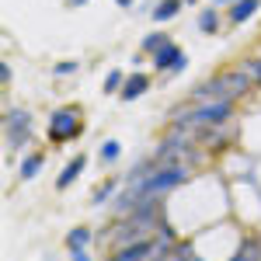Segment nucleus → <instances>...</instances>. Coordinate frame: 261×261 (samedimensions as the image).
<instances>
[{
	"label": "nucleus",
	"mask_w": 261,
	"mask_h": 261,
	"mask_svg": "<svg viewBox=\"0 0 261 261\" xmlns=\"http://www.w3.org/2000/svg\"><path fill=\"white\" fill-rule=\"evenodd\" d=\"M185 181H188V167H185V161H174V164H161L150 178L140 181V185H133V188H140L143 195H157V199H161V195L174 192Z\"/></svg>",
	"instance_id": "obj_1"
},
{
	"label": "nucleus",
	"mask_w": 261,
	"mask_h": 261,
	"mask_svg": "<svg viewBox=\"0 0 261 261\" xmlns=\"http://www.w3.org/2000/svg\"><path fill=\"white\" fill-rule=\"evenodd\" d=\"M192 133L195 129H188V125H171L167 133H164V140L153 146V161L157 164H174V161H185V153L192 150Z\"/></svg>",
	"instance_id": "obj_2"
},
{
	"label": "nucleus",
	"mask_w": 261,
	"mask_h": 261,
	"mask_svg": "<svg viewBox=\"0 0 261 261\" xmlns=\"http://www.w3.org/2000/svg\"><path fill=\"white\" fill-rule=\"evenodd\" d=\"M77 136H81V108H56L49 115V140L63 146Z\"/></svg>",
	"instance_id": "obj_3"
},
{
	"label": "nucleus",
	"mask_w": 261,
	"mask_h": 261,
	"mask_svg": "<svg viewBox=\"0 0 261 261\" xmlns=\"http://www.w3.org/2000/svg\"><path fill=\"white\" fill-rule=\"evenodd\" d=\"M223 98L233 101L230 87H226V81H223V73H216V77H209V81L195 84V87L188 91V101H195V105H202V101H223Z\"/></svg>",
	"instance_id": "obj_4"
},
{
	"label": "nucleus",
	"mask_w": 261,
	"mask_h": 261,
	"mask_svg": "<svg viewBox=\"0 0 261 261\" xmlns=\"http://www.w3.org/2000/svg\"><path fill=\"white\" fill-rule=\"evenodd\" d=\"M157 254V244L153 237H146V241H136V244H125V247H115V254L108 261H150Z\"/></svg>",
	"instance_id": "obj_5"
},
{
	"label": "nucleus",
	"mask_w": 261,
	"mask_h": 261,
	"mask_svg": "<svg viewBox=\"0 0 261 261\" xmlns=\"http://www.w3.org/2000/svg\"><path fill=\"white\" fill-rule=\"evenodd\" d=\"M181 56H185V53H181L178 42H164L161 49L150 56V63H153V70H161V73H171V70H174V63H178Z\"/></svg>",
	"instance_id": "obj_6"
},
{
	"label": "nucleus",
	"mask_w": 261,
	"mask_h": 261,
	"mask_svg": "<svg viewBox=\"0 0 261 261\" xmlns=\"http://www.w3.org/2000/svg\"><path fill=\"white\" fill-rule=\"evenodd\" d=\"M195 136H199V143L205 146V150H216V146L226 143L230 125H226V122H223V125H202V129H195Z\"/></svg>",
	"instance_id": "obj_7"
},
{
	"label": "nucleus",
	"mask_w": 261,
	"mask_h": 261,
	"mask_svg": "<svg viewBox=\"0 0 261 261\" xmlns=\"http://www.w3.org/2000/svg\"><path fill=\"white\" fill-rule=\"evenodd\" d=\"M223 81H226V87H230V94H233V98H241V94H247V91L254 87V81L244 73L241 66H230V70H223Z\"/></svg>",
	"instance_id": "obj_8"
},
{
	"label": "nucleus",
	"mask_w": 261,
	"mask_h": 261,
	"mask_svg": "<svg viewBox=\"0 0 261 261\" xmlns=\"http://www.w3.org/2000/svg\"><path fill=\"white\" fill-rule=\"evenodd\" d=\"M146 91H150V77H146V73H133V77H125L119 98L122 101H136V98H143Z\"/></svg>",
	"instance_id": "obj_9"
},
{
	"label": "nucleus",
	"mask_w": 261,
	"mask_h": 261,
	"mask_svg": "<svg viewBox=\"0 0 261 261\" xmlns=\"http://www.w3.org/2000/svg\"><path fill=\"white\" fill-rule=\"evenodd\" d=\"M84 167H87V157H84V153H77V157H73V161H70V164H66V167L60 171V178H56V188H60V192H66V188H70V185H73V181L84 174Z\"/></svg>",
	"instance_id": "obj_10"
},
{
	"label": "nucleus",
	"mask_w": 261,
	"mask_h": 261,
	"mask_svg": "<svg viewBox=\"0 0 261 261\" xmlns=\"http://www.w3.org/2000/svg\"><path fill=\"white\" fill-rule=\"evenodd\" d=\"M258 7H261V0H237V4H230V24H244L247 18H254L258 14Z\"/></svg>",
	"instance_id": "obj_11"
},
{
	"label": "nucleus",
	"mask_w": 261,
	"mask_h": 261,
	"mask_svg": "<svg viewBox=\"0 0 261 261\" xmlns=\"http://www.w3.org/2000/svg\"><path fill=\"white\" fill-rule=\"evenodd\" d=\"M91 237H94L91 226H84V223H81V226H73V230L66 233V251H87Z\"/></svg>",
	"instance_id": "obj_12"
},
{
	"label": "nucleus",
	"mask_w": 261,
	"mask_h": 261,
	"mask_svg": "<svg viewBox=\"0 0 261 261\" xmlns=\"http://www.w3.org/2000/svg\"><path fill=\"white\" fill-rule=\"evenodd\" d=\"M181 4H185V0H157V4H153V21H157V24H161V21H174L181 14Z\"/></svg>",
	"instance_id": "obj_13"
},
{
	"label": "nucleus",
	"mask_w": 261,
	"mask_h": 261,
	"mask_svg": "<svg viewBox=\"0 0 261 261\" xmlns=\"http://www.w3.org/2000/svg\"><path fill=\"white\" fill-rule=\"evenodd\" d=\"M220 24H223V18H220V11H216V4L205 7V11L199 14V32H202V35H216Z\"/></svg>",
	"instance_id": "obj_14"
},
{
	"label": "nucleus",
	"mask_w": 261,
	"mask_h": 261,
	"mask_svg": "<svg viewBox=\"0 0 261 261\" xmlns=\"http://www.w3.org/2000/svg\"><path fill=\"white\" fill-rule=\"evenodd\" d=\"M4 129H32V112H28V108H11V112H4Z\"/></svg>",
	"instance_id": "obj_15"
},
{
	"label": "nucleus",
	"mask_w": 261,
	"mask_h": 261,
	"mask_svg": "<svg viewBox=\"0 0 261 261\" xmlns=\"http://www.w3.org/2000/svg\"><path fill=\"white\" fill-rule=\"evenodd\" d=\"M230 261H261V241L247 237V241L233 251V258H230Z\"/></svg>",
	"instance_id": "obj_16"
},
{
	"label": "nucleus",
	"mask_w": 261,
	"mask_h": 261,
	"mask_svg": "<svg viewBox=\"0 0 261 261\" xmlns=\"http://www.w3.org/2000/svg\"><path fill=\"white\" fill-rule=\"evenodd\" d=\"M42 164H45V157H42V153H32V157H24V161H21V167H18L21 181H32V178H35V174L42 171Z\"/></svg>",
	"instance_id": "obj_17"
},
{
	"label": "nucleus",
	"mask_w": 261,
	"mask_h": 261,
	"mask_svg": "<svg viewBox=\"0 0 261 261\" xmlns=\"http://www.w3.org/2000/svg\"><path fill=\"white\" fill-rule=\"evenodd\" d=\"M164 42H171V39H167V32H161V28H157V32H150V35H143L140 49H143V53H146V56H153V53L161 49Z\"/></svg>",
	"instance_id": "obj_18"
},
{
	"label": "nucleus",
	"mask_w": 261,
	"mask_h": 261,
	"mask_svg": "<svg viewBox=\"0 0 261 261\" xmlns=\"http://www.w3.org/2000/svg\"><path fill=\"white\" fill-rule=\"evenodd\" d=\"M4 140H7V150H18L32 140V129H4Z\"/></svg>",
	"instance_id": "obj_19"
},
{
	"label": "nucleus",
	"mask_w": 261,
	"mask_h": 261,
	"mask_svg": "<svg viewBox=\"0 0 261 261\" xmlns=\"http://www.w3.org/2000/svg\"><path fill=\"white\" fill-rule=\"evenodd\" d=\"M98 157H101V164H115L122 157L119 140H105V143H101V150H98Z\"/></svg>",
	"instance_id": "obj_20"
},
{
	"label": "nucleus",
	"mask_w": 261,
	"mask_h": 261,
	"mask_svg": "<svg viewBox=\"0 0 261 261\" xmlns=\"http://www.w3.org/2000/svg\"><path fill=\"white\" fill-rule=\"evenodd\" d=\"M112 195H115V181L108 178L105 185H98V188H94V195H91V205H105V202H112Z\"/></svg>",
	"instance_id": "obj_21"
},
{
	"label": "nucleus",
	"mask_w": 261,
	"mask_h": 261,
	"mask_svg": "<svg viewBox=\"0 0 261 261\" xmlns=\"http://www.w3.org/2000/svg\"><path fill=\"white\" fill-rule=\"evenodd\" d=\"M122 84H125V73H122V70H112V73L105 77V84H101V91H105V94H119Z\"/></svg>",
	"instance_id": "obj_22"
},
{
	"label": "nucleus",
	"mask_w": 261,
	"mask_h": 261,
	"mask_svg": "<svg viewBox=\"0 0 261 261\" xmlns=\"http://www.w3.org/2000/svg\"><path fill=\"white\" fill-rule=\"evenodd\" d=\"M237 66H241L244 73H247V77L254 81V87L261 84V56H254V60H244V63H237Z\"/></svg>",
	"instance_id": "obj_23"
},
{
	"label": "nucleus",
	"mask_w": 261,
	"mask_h": 261,
	"mask_svg": "<svg viewBox=\"0 0 261 261\" xmlns=\"http://www.w3.org/2000/svg\"><path fill=\"white\" fill-rule=\"evenodd\" d=\"M77 70H81V63H77V60H63V63L53 66V73H56V77H70V73H77Z\"/></svg>",
	"instance_id": "obj_24"
},
{
	"label": "nucleus",
	"mask_w": 261,
	"mask_h": 261,
	"mask_svg": "<svg viewBox=\"0 0 261 261\" xmlns=\"http://www.w3.org/2000/svg\"><path fill=\"white\" fill-rule=\"evenodd\" d=\"M11 77H14V73H11V66H7V63H0V81L11 84Z\"/></svg>",
	"instance_id": "obj_25"
},
{
	"label": "nucleus",
	"mask_w": 261,
	"mask_h": 261,
	"mask_svg": "<svg viewBox=\"0 0 261 261\" xmlns=\"http://www.w3.org/2000/svg\"><path fill=\"white\" fill-rule=\"evenodd\" d=\"M70 261H91L87 251H70Z\"/></svg>",
	"instance_id": "obj_26"
},
{
	"label": "nucleus",
	"mask_w": 261,
	"mask_h": 261,
	"mask_svg": "<svg viewBox=\"0 0 261 261\" xmlns=\"http://www.w3.org/2000/svg\"><path fill=\"white\" fill-rule=\"evenodd\" d=\"M185 66H188V56H181V60L174 63V70H171V73H181V70H185Z\"/></svg>",
	"instance_id": "obj_27"
},
{
	"label": "nucleus",
	"mask_w": 261,
	"mask_h": 261,
	"mask_svg": "<svg viewBox=\"0 0 261 261\" xmlns=\"http://www.w3.org/2000/svg\"><path fill=\"white\" fill-rule=\"evenodd\" d=\"M66 4H70V7H84L87 0H66Z\"/></svg>",
	"instance_id": "obj_28"
},
{
	"label": "nucleus",
	"mask_w": 261,
	"mask_h": 261,
	"mask_svg": "<svg viewBox=\"0 0 261 261\" xmlns=\"http://www.w3.org/2000/svg\"><path fill=\"white\" fill-rule=\"evenodd\" d=\"M115 4H119V7H133V0H115Z\"/></svg>",
	"instance_id": "obj_29"
},
{
	"label": "nucleus",
	"mask_w": 261,
	"mask_h": 261,
	"mask_svg": "<svg viewBox=\"0 0 261 261\" xmlns=\"http://www.w3.org/2000/svg\"><path fill=\"white\" fill-rule=\"evenodd\" d=\"M213 4H216V7H220V4H237V0H213Z\"/></svg>",
	"instance_id": "obj_30"
},
{
	"label": "nucleus",
	"mask_w": 261,
	"mask_h": 261,
	"mask_svg": "<svg viewBox=\"0 0 261 261\" xmlns=\"http://www.w3.org/2000/svg\"><path fill=\"white\" fill-rule=\"evenodd\" d=\"M185 4H199V0H185Z\"/></svg>",
	"instance_id": "obj_31"
},
{
	"label": "nucleus",
	"mask_w": 261,
	"mask_h": 261,
	"mask_svg": "<svg viewBox=\"0 0 261 261\" xmlns=\"http://www.w3.org/2000/svg\"><path fill=\"white\" fill-rule=\"evenodd\" d=\"M150 261H153V258H150Z\"/></svg>",
	"instance_id": "obj_32"
}]
</instances>
